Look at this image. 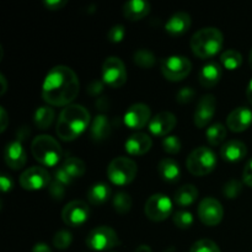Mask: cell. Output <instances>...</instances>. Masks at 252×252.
Wrapping results in <instances>:
<instances>
[{"label": "cell", "mask_w": 252, "mask_h": 252, "mask_svg": "<svg viewBox=\"0 0 252 252\" xmlns=\"http://www.w3.org/2000/svg\"><path fill=\"white\" fill-rule=\"evenodd\" d=\"M80 91V83L75 71L65 65L52 68L42 85V97L52 106L71 105Z\"/></svg>", "instance_id": "obj_1"}, {"label": "cell", "mask_w": 252, "mask_h": 252, "mask_svg": "<svg viewBox=\"0 0 252 252\" xmlns=\"http://www.w3.org/2000/svg\"><path fill=\"white\" fill-rule=\"evenodd\" d=\"M90 123V113L84 106L71 103L62 110L57 121L56 132L62 140L70 142L76 139Z\"/></svg>", "instance_id": "obj_2"}, {"label": "cell", "mask_w": 252, "mask_h": 252, "mask_svg": "<svg viewBox=\"0 0 252 252\" xmlns=\"http://www.w3.org/2000/svg\"><path fill=\"white\" fill-rule=\"evenodd\" d=\"M224 36L216 27H204L194 32L191 38V49L198 58L208 59L219 53L223 47Z\"/></svg>", "instance_id": "obj_3"}, {"label": "cell", "mask_w": 252, "mask_h": 252, "mask_svg": "<svg viewBox=\"0 0 252 252\" xmlns=\"http://www.w3.org/2000/svg\"><path fill=\"white\" fill-rule=\"evenodd\" d=\"M32 155L43 166H56L62 159V147L53 137L48 134L37 135L31 144Z\"/></svg>", "instance_id": "obj_4"}, {"label": "cell", "mask_w": 252, "mask_h": 252, "mask_svg": "<svg viewBox=\"0 0 252 252\" xmlns=\"http://www.w3.org/2000/svg\"><path fill=\"white\" fill-rule=\"evenodd\" d=\"M217 155L211 148L198 147L192 150L186 160L187 170L194 176H204L216 169Z\"/></svg>", "instance_id": "obj_5"}, {"label": "cell", "mask_w": 252, "mask_h": 252, "mask_svg": "<svg viewBox=\"0 0 252 252\" xmlns=\"http://www.w3.org/2000/svg\"><path fill=\"white\" fill-rule=\"evenodd\" d=\"M138 172L137 164L126 157L115 158L107 167V176L116 186L129 185L135 179Z\"/></svg>", "instance_id": "obj_6"}, {"label": "cell", "mask_w": 252, "mask_h": 252, "mask_svg": "<svg viewBox=\"0 0 252 252\" xmlns=\"http://www.w3.org/2000/svg\"><path fill=\"white\" fill-rule=\"evenodd\" d=\"M120 243L117 233L106 225L94 228L86 236V245L95 251H110L120 245Z\"/></svg>", "instance_id": "obj_7"}, {"label": "cell", "mask_w": 252, "mask_h": 252, "mask_svg": "<svg viewBox=\"0 0 252 252\" xmlns=\"http://www.w3.org/2000/svg\"><path fill=\"white\" fill-rule=\"evenodd\" d=\"M191 62L184 56H170L160 62V70L170 81L182 80L191 73Z\"/></svg>", "instance_id": "obj_8"}, {"label": "cell", "mask_w": 252, "mask_h": 252, "mask_svg": "<svg viewBox=\"0 0 252 252\" xmlns=\"http://www.w3.org/2000/svg\"><path fill=\"white\" fill-rule=\"evenodd\" d=\"M102 81L111 88H121L127 81L125 63L118 57H108L102 64Z\"/></svg>", "instance_id": "obj_9"}, {"label": "cell", "mask_w": 252, "mask_h": 252, "mask_svg": "<svg viewBox=\"0 0 252 252\" xmlns=\"http://www.w3.org/2000/svg\"><path fill=\"white\" fill-rule=\"evenodd\" d=\"M144 213L153 221H162L172 213V201L162 193H155L145 202Z\"/></svg>", "instance_id": "obj_10"}, {"label": "cell", "mask_w": 252, "mask_h": 252, "mask_svg": "<svg viewBox=\"0 0 252 252\" xmlns=\"http://www.w3.org/2000/svg\"><path fill=\"white\" fill-rule=\"evenodd\" d=\"M52 182L48 171L41 166H31L20 176V185L27 191H38L48 187Z\"/></svg>", "instance_id": "obj_11"}, {"label": "cell", "mask_w": 252, "mask_h": 252, "mask_svg": "<svg viewBox=\"0 0 252 252\" xmlns=\"http://www.w3.org/2000/svg\"><path fill=\"white\" fill-rule=\"evenodd\" d=\"M89 217H90V208L88 203L78 199L69 202L62 211V219L66 225L71 228H78L85 224Z\"/></svg>", "instance_id": "obj_12"}, {"label": "cell", "mask_w": 252, "mask_h": 252, "mask_svg": "<svg viewBox=\"0 0 252 252\" xmlns=\"http://www.w3.org/2000/svg\"><path fill=\"white\" fill-rule=\"evenodd\" d=\"M198 218L208 226L218 225L224 217V209L220 202L213 197H206L198 204Z\"/></svg>", "instance_id": "obj_13"}, {"label": "cell", "mask_w": 252, "mask_h": 252, "mask_svg": "<svg viewBox=\"0 0 252 252\" xmlns=\"http://www.w3.org/2000/svg\"><path fill=\"white\" fill-rule=\"evenodd\" d=\"M150 107L145 103H133L125 113V125L130 129H142L150 122Z\"/></svg>", "instance_id": "obj_14"}, {"label": "cell", "mask_w": 252, "mask_h": 252, "mask_svg": "<svg viewBox=\"0 0 252 252\" xmlns=\"http://www.w3.org/2000/svg\"><path fill=\"white\" fill-rule=\"evenodd\" d=\"M217 98L212 94L202 96L197 102V107L194 110L193 122L198 128H203L212 121L216 115Z\"/></svg>", "instance_id": "obj_15"}, {"label": "cell", "mask_w": 252, "mask_h": 252, "mask_svg": "<svg viewBox=\"0 0 252 252\" xmlns=\"http://www.w3.org/2000/svg\"><path fill=\"white\" fill-rule=\"evenodd\" d=\"M176 116L169 111H162L155 115L149 122V130L155 137H167L176 126Z\"/></svg>", "instance_id": "obj_16"}, {"label": "cell", "mask_w": 252, "mask_h": 252, "mask_svg": "<svg viewBox=\"0 0 252 252\" xmlns=\"http://www.w3.org/2000/svg\"><path fill=\"white\" fill-rule=\"evenodd\" d=\"M5 162L12 170H20L27 161V155L21 139H15L7 143L4 153Z\"/></svg>", "instance_id": "obj_17"}, {"label": "cell", "mask_w": 252, "mask_h": 252, "mask_svg": "<svg viewBox=\"0 0 252 252\" xmlns=\"http://www.w3.org/2000/svg\"><path fill=\"white\" fill-rule=\"evenodd\" d=\"M252 125V111L248 107H238L229 113L226 126L236 133L244 132Z\"/></svg>", "instance_id": "obj_18"}, {"label": "cell", "mask_w": 252, "mask_h": 252, "mask_svg": "<svg viewBox=\"0 0 252 252\" xmlns=\"http://www.w3.org/2000/svg\"><path fill=\"white\" fill-rule=\"evenodd\" d=\"M152 145V138L142 132H137L134 134H132L125 143L126 152L129 155H133V157L144 155L145 153L149 152Z\"/></svg>", "instance_id": "obj_19"}, {"label": "cell", "mask_w": 252, "mask_h": 252, "mask_svg": "<svg viewBox=\"0 0 252 252\" xmlns=\"http://www.w3.org/2000/svg\"><path fill=\"white\" fill-rule=\"evenodd\" d=\"M221 76H223V69H221L220 64L214 61H211L207 64H204L201 68V70H199V84L204 86V88H214L220 81Z\"/></svg>", "instance_id": "obj_20"}, {"label": "cell", "mask_w": 252, "mask_h": 252, "mask_svg": "<svg viewBox=\"0 0 252 252\" xmlns=\"http://www.w3.org/2000/svg\"><path fill=\"white\" fill-rule=\"evenodd\" d=\"M191 16L185 11H177L165 24V30L172 36H180L189 31L191 27Z\"/></svg>", "instance_id": "obj_21"}, {"label": "cell", "mask_w": 252, "mask_h": 252, "mask_svg": "<svg viewBox=\"0 0 252 252\" xmlns=\"http://www.w3.org/2000/svg\"><path fill=\"white\" fill-rule=\"evenodd\" d=\"M246 154H248V147L240 140H229L220 148V155L225 161H240L246 157Z\"/></svg>", "instance_id": "obj_22"}, {"label": "cell", "mask_w": 252, "mask_h": 252, "mask_svg": "<svg viewBox=\"0 0 252 252\" xmlns=\"http://www.w3.org/2000/svg\"><path fill=\"white\" fill-rule=\"evenodd\" d=\"M150 11V4L145 0H129L123 5V14L130 21H137L147 16Z\"/></svg>", "instance_id": "obj_23"}, {"label": "cell", "mask_w": 252, "mask_h": 252, "mask_svg": "<svg viewBox=\"0 0 252 252\" xmlns=\"http://www.w3.org/2000/svg\"><path fill=\"white\" fill-rule=\"evenodd\" d=\"M111 134V123L106 115H97L90 127V137L94 142H102Z\"/></svg>", "instance_id": "obj_24"}, {"label": "cell", "mask_w": 252, "mask_h": 252, "mask_svg": "<svg viewBox=\"0 0 252 252\" xmlns=\"http://www.w3.org/2000/svg\"><path fill=\"white\" fill-rule=\"evenodd\" d=\"M158 172L164 181L170 182V184L179 181L180 175H181L179 162L175 161L174 159H169V158L160 160L159 165H158Z\"/></svg>", "instance_id": "obj_25"}, {"label": "cell", "mask_w": 252, "mask_h": 252, "mask_svg": "<svg viewBox=\"0 0 252 252\" xmlns=\"http://www.w3.org/2000/svg\"><path fill=\"white\" fill-rule=\"evenodd\" d=\"M198 198V189L193 185H184L180 187L175 193L174 202L176 206L181 207V208H186V207L192 206L194 202Z\"/></svg>", "instance_id": "obj_26"}, {"label": "cell", "mask_w": 252, "mask_h": 252, "mask_svg": "<svg viewBox=\"0 0 252 252\" xmlns=\"http://www.w3.org/2000/svg\"><path fill=\"white\" fill-rule=\"evenodd\" d=\"M111 196V189L103 182H97L93 185L88 191V199L93 206H101L105 203Z\"/></svg>", "instance_id": "obj_27"}, {"label": "cell", "mask_w": 252, "mask_h": 252, "mask_svg": "<svg viewBox=\"0 0 252 252\" xmlns=\"http://www.w3.org/2000/svg\"><path fill=\"white\" fill-rule=\"evenodd\" d=\"M54 116H56V112L52 107H48V106L38 107L34 112V125L39 129H47L53 123Z\"/></svg>", "instance_id": "obj_28"}, {"label": "cell", "mask_w": 252, "mask_h": 252, "mask_svg": "<svg viewBox=\"0 0 252 252\" xmlns=\"http://www.w3.org/2000/svg\"><path fill=\"white\" fill-rule=\"evenodd\" d=\"M220 63L229 70H235L243 64V56L236 49H225L220 54Z\"/></svg>", "instance_id": "obj_29"}, {"label": "cell", "mask_w": 252, "mask_h": 252, "mask_svg": "<svg viewBox=\"0 0 252 252\" xmlns=\"http://www.w3.org/2000/svg\"><path fill=\"white\" fill-rule=\"evenodd\" d=\"M64 170L69 174V176L71 179H79V177L83 176L85 174V162L83 161L81 159L79 158H68V159L64 161V164L62 165Z\"/></svg>", "instance_id": "obj_30"}, {"label": "cell", "mask_w": 252, "mask_h": 252, "mask_svg": "<svg viewBox=\"0 0 252 252\" xmlns=\"http://www.w3.org/2000/svg\"><path fill=\"white\" fill-rule=\"evenodd\" d=\"M206 137L211 145H219L226 138V127L221 123H214L207 128Z\"/></svg>", "instance_id": "obj_31"}, {"label": "cell", "mask_w": 252, "mask_h": 252, "mask_svg": "<svg viewBox=\"0 0 252 252\" xmlns=\"http://www.w3.org/2000/svg\"><path fill=\"white\" fill-rule=\"evenodd\" d=\"M133 59H134V63L143 69L153 68L157 63V58H155L154 53L149 49L144 48L135 51L134 54H133Z\"/></svg>", "instance_id": "obj_32"}, {"label": "cell", "mask_w": 252, "mask_h": 252, "mask_svg": "<svg viewBox=\"0 0 252 252\" xmlns=\"http://www.w3.org/2000/svg\"><path fill=\"white\" fill-rule=\"evenodd\" d=\"M132 197L126 192H118L113 197V208L117 213L126 214L132 208Z\"/></svg>", "instance_id": "obj_33"}, {"label": "cell", "mask_w": 252, "mask_h": 252, "mask_svg": "<svg viewBox=\"0 0 252 252\" xmlns=\"http://www.w3.org/2000/svg\"><path fill=\"white\" fill-rule=\"evenodd\" d=\"M174 224L180 229H189L193 224V216L189 211H177L172 217Z\"/></svg>", "instance_id": "obj_34"}, {"label": "cell", "mask_w": 252, "mask_h": 252, "mask_svg": "<svg viewBox=\"0 0 252 252\" xmlns=\"http://www.w3.org/2000/svg\"><path fill=\"white\" fill-rule=\"evenodd\" d=\"M73 243V235L68 230H59L53 236V245L59 250H65Z\"/></svg>", "instance_id": "obj_35"}, {"label": "cell", "mask_w": 252, "mask_h": 252, "mask_svg": "<svg viewBox=\"0 0 252 252\" xmlns=\"http://www.w3.org/2000/svg\"><path fill=\"white\" fill-rule=\"evenodd\" d=\"M243 191V184L239 180H229L223 187V194L229 199L238 198Z\"/></svg>", "instance_id": "obj_36"}, {"label": "cell", "mask_w": 252, "mask_h": 252, "mask_svg": "<svg viewBox=\"0 0 252 252\" xmlns=\"http://www.w3.org/2000/svg\"><path fill=\"white\" fill-rule=\"evenodd\" d=\"M189 252H221L219 246L209 239H202L192 245Z\"/></svg>", "instance_id": "obj_37"}, {"label": "cell", "mask_w": 252, "mask_h": 252, "mask_svg": "<svg viewBox=\"0 0 252 252\" xmlns=\"http://www.w3.org/2000/svg\"><path fill=\"white\" fill-rule=\"evenodd\" d=\"M162 148L169 154H177L181 150V140L176 135H167L162 139Z\"/></svg>", "instance_id": "obj_38"}, {"label": "cell", "mask_w": 252, "mask_h": 252, "mask_svg": "<svg viewBox=\"0 0 252 252\" xmlns=\"http://www.w3.org/2000/svg\"><path fill=\"white\" fill-rule=\"evenodd\" d=\"M194 96H196V91H194L193 88L191 86H185V88H181L176 94V101L181 105H186V103H189L193 101Z\"/></svg>", "instance_id": "obj_39"}, {"label": "cell", "mask_w": 252, "mask_h": 252, "mask_svg": "<svg viewBox=\"0 0 252 252\" xmlns=\"http://www.w3.org/2000/svg\"><path fill=\"white\" fill-rule=\"evenodd\" d=\"M126 36V30L125 26L122 25H115L113 27H111V30L107 33L108 41L112 42V43H118V42L122 41Z\"/></svg>", "instance_id": "obj_40"}, {"label": "cell", "mask_w": 252, "mask_h": 252, "mask_svg": "<svg viewBox=\"0 0 252 252\" xmlns=\"http://www.w3.org/2000/svg\"><path fill=\"white\" fill-rule=\"evenodd\" d=\"M48 192L54 199H57V201H61V199H63L64 194H65V186L62 184H59V182L56 181V180H53V181L49 184Z\"/></svg>", "instance_id": "obj_41"}, {"label": "cell", "mask_w": 252, "mask_h": 252, "mask_svg": "<svg viewBox=\"0 0 252 252\" xmlns=\"http://www.w3.org/2000/svg\"><path fill=\"white\" fill-rule=\"evenodd\" d=\"M54 180L58 181L59 184L64 185V186H68V185H70L71 182H73V179L69 176L68 172H66L62 166L58 167V169L56 170V172H54Z\"/></svg>", "instance_id": "obj_42"}, {"label": "cell", "mask_w": 252, "mask_h": 252, "mask_svg": "<svg viewBox=\"0 0 252 252\" xmlns=\"http://www.w3.org/2000/svg\"><path fill=\"white\" fill-rule=\"evenodd\" d=\"M243 181L244 184L248 185L249 187H252V158L246 162L245 167H244Z\"/></svg>", "instance_id": "obj_43"}, {"label": "cell", "mask_w": 252, "mask_h": 252, "mask_svg": "<svg viewBox=\"0 0 252 252\" xmlns=\"http://www.w3.org/2000/svg\"><path fill=\"white\" fill-rule=\"evenodd\" d=\"M103 83L100 80H93L88 86V93L93 96H97L98 94L102 93Z\"/></svg>", "instance_id": "obj_44"}, {"label": "cell", "mask_w": 252, "mask_h": 252, "mask_svg": "<svg viewBox=\"0 0 252 252\" xmlns=\"http://www.w3.org/2000/svg\"><path fill=\"white\" fill-rule=\"evenodd\" d=\"M44 6L48 10H59L66 4L65 0H44Z\"/></svg>", "instance_id": "obj_45"}, {"label": "cell", "mask_w": 252, "mask_h": 252, "mask_svg": "<svg viewBox=\"0 0 252 252\" xmlns=\"http://www.w3.org/2000/svg\"><path fill=\"white\" fill-rule=\"evenodd\" d=\"M0 185H1L2 192L11 191L12 186H14L12 180L10 179L9 176H6V175H1V176H0Z\"/></svg>", "instance_id": "obj_46"}, {"label": "cell", "mask_w": 252, "mask_h": 252, "mask_svg": "<svg viewBox=\"0 0 252 252\" xmlns=\"http://www.w3.org/2000/svg\"><path fill=\"white\" fill-rule=\"evenodd\" d=\"M32 252H52L51 248L44 243H38L33 246Z\"/></svg>", "instance_id": "obj_47"}, {"label": "cell", "mask_w": 252, "mask_h": 252, "mask_svg": "<svg viewBox=\"0 0 252 252\" xmlns=\"http://www.w3.org/2000/svg\"><path fill=\"white\" fill-rule=\"evenodd\" d=\"M1 132H4L6 129V126H7V113L5 111L4 107H1Z\"/></svg>", "instance_id": "obj_48"}, {"label": "cell", "mask_w": 252, "mask_h": 252, "mask_svg": "<svg viewBox=\"0 0 252 252\" xmlns=\"http://www.w3.org/2000/svg\"><path fill=\"white\" fill-rule=\"evenodd\" d=\"M246 95H248L249 101H250V103L252 105V79L250 83H249L248 89H246Z\"/></svg>", "instance_id": "obj_49"}, {"label": "cell", "mask_w": 252, "mask_h": 252, "mask_svg": "<svg viewBox=\"0 0 252 252\" xmlns=\"http://www.w3.org/2000/svg\"><path fill=\"white\" fill-rule=\"evenodd\" d=\"M134 252H153V251L148 245H140V246H138L137 250H135Z\"/></svg>", "instance_id": "obj_50"}, {"label": "cell", "mask_w": 252, "mask_h": 252, "mask_svg": "<svg viewBox=\"0 0 252 252\" xmlns=\"http://www.w3.org/2000/svg\"><path fill=\"white\" fill-rule=\"evenodd\" d=\"M1 81H2V93H1V94H4L5 90H6V84H5V78H4V75H1Z\"/></svg>", "instance_id": "obj_51"}, {"label": "cell", "mask_w": 252, "mask_h": 252, "mask_svg": "<svg viewBox=\"0 0 252 252\" xmlns=\"http://www.w3.org/2000/svg\"><path fill=\"white\" fill-rule=\"evenodd\" d=\"M249 64H250V66H251V69H252V49H251V52H250V56H249Z\"/></svg>", "instance_id": "obj_52"}, {"label": "cell", "mask_w": 252, "mask_h": 252, "mask_svg": "<svg viewBox=\"0 0 252 252\" xmlns=\"http://www.w3.org/2000/svg\"><path fill=\"white\" fill-rule=\"evenodd\" d=\"M111 252H113V251H111Z\"/></svg>", "instance_id": "obj_53"}]
</instances>
